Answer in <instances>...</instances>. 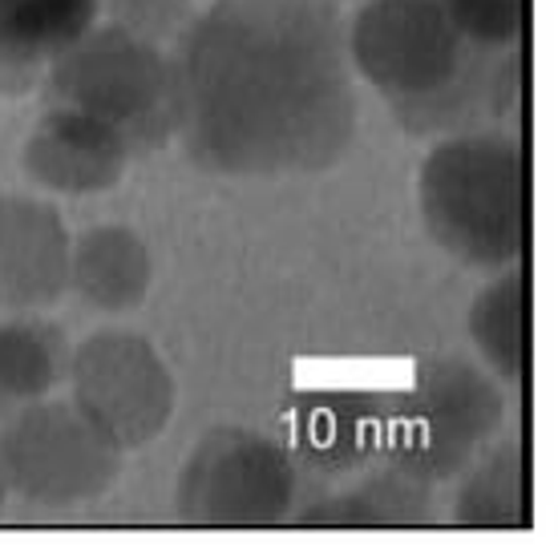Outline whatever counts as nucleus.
I'll use <instances>...</instances> for the list:
<instances>
[{
    "mask_svg": "<svg viewBox=\"0 0 558 553\" xmlns=\"http://www.w3.org/2000/svg\"><path fill=\"white\" fill-rule=\"evenodd\" d=\"M4 497H9V489H4V477H0V513H4Z\"/></svg>",
    "mask_w": 558,
    "mask_h": 553,
    "instance_id": "obj_20",
    "label": "nucleus"
},
{
    "mask_svg": "<svg viewBox=\"0 0 558 553\" xmlns=\"http://www.w3.org/2000/svg\"><path fill=\"white\" fill-rule=\"evenodd\" d=\"M295 460L316 472H349L389 448V413H380L368 396L324 392L295 408L292 420Z\"/></svg>",
    "mask_w": 558,
    "mask_h": 553,
    "instance_id": "obj_12",
    "label": "nucleus"
},
{
    "mask_svg": "<svg viewBox=\"0 0 558 553\" xmlns=\"http://www.w3.org/2000/svg\"><path fill=\"white\" fill-rule=\"evenodd\" d=\"M45 101L70 106L122 134L130 153L167 146L179 130L170 53L118 25H94L45 70Z\"/></svg>",
    "mask_w": 558,
    "mask_h": 553,
    "instance_id": "obj_4",
    "label": "nucleus"
},
{
    "mask_svg": "<svg viewBox=\"0 0 558 553\" xmlns=\"http://www.w3.org/2000/svg\"><path fill=\"white\" fill-rule=\"evenodd\" d=\"M9 413H13V408H9V404H4V396H0V420H4Z\"/></svg>",
    "mask_w": 558,
    "mask_h": 553,
    "instance_id": "obj_21",
    "label": "nucleus"
},
{
    "mask_svg": "<svg viewBox=\"0 0 558 553\" xmlns=\"http://www.w3.org/2000/svg\"><path fill=\"white\" fill-rule=\"evenodd\" d=\"M195 21V0H110V25L150 45H174Z\"/></svg>",
    "mask_w": 558,
    "mask_h": 553,
    "instance_id": "obj_19",
    "label": "nucleus"
},
{
    "mask_svg": "<svg viewBox=\"0 0 558 553\" xmlns=\"http://www.w3.org/2000/svg\"><path fill=\"white\" fill-rule=\"evenodd\" d=\"M179 517L195 529H276L295 505V457L264 432L210 429L174 484Z\"/></svg>",
    "mask_w": 558,
    "mask_h": 553,
    "instance_id": "obj_7",
    "label": "nucleus"
},
{
    "mask_svg": "<svg viewBox=\"0 0 558 553\" xmlns=\"http://www.w3.org/2000/svg\"><path fill=\"white\" fill-rule=\"evenodd\" d=\"M441 9L482 49H514L531 33V0H441Z\"/></svg>",
    "mask_w": 558,
    "mask_h": 553,
    "instance_id": "obj_18",
    "label": "nucleus"
},
{
    "mask_svg": "<svg viewBox=\"0 0 558 553\" xmlns=\"http://www.w3.org/2000/svg\"><path fill=\"white\" fill-rule=\"evenodd\" d=\"M126 453L73 401L21 404L0 425L4 489L33 509L65 513L98 501L122 472Z\"/></svg>",
    "mask_w": 558,
    "mask_h": 553,
    "instance_id": "obj_6",
    "label": "nucleus"
},
{
    "mask_svg": "<svg viewBox=\"0 0 558 553\" xmlns=\"http://www.w3.org/2000/svg\"><path fill=\"white\" fill-rule=\"evenodd\" d=\"M154 259L130 226H89L70 247V291L94 311H134L150 295Z\"/></svg>",
    "mask_w": 558,
    "mask_h": 553,
    "instance_id": "obj_13",
    "label": "nucleus"
},
{
    "mask_svg": "<svg viewBox=\"0 0 558 553\" xmlns=\"http://www.w3.org/2000/svg\"><path fill=\"white\" fill-rule=\"evenodd\" d=\"M73 238L49 202L0 198V307L37 311L70 291Z\"/></svg>",
    "mask_w": 558,
    "mask_h": 553,
    "instance_id": "obj_9",
    "label": "nucleus"
},
{
    "mask_svg": "<svg viewBox=\"0 0 558 553\" xmlns=\"http://www.w3.org/2000/svg\"><path fill=\"white\" fill-rule=\"evenodd\" d=\"M70 401L122 453L162 437L179 404L167 360L134 332H98L70 352Z\"/></svg>",
    "mask_w": 558,
    "mask_h": 553,
    "instance_id": "obj_8",
    "label": "nucleus"
},
{
    "mask_svg": "<svg viewBox=\"0 0 558 553\" xmlns=\"http://www.w3.org/2000/svg\"><path fill=\"white\" fill-rule=\"evenodd\" d=\"M70 368L61 328L37 316L0 319V396L9 408L45 401Z\"/></svg>",
    "mask_w": 558,
    "mask_h": 553,
    "instance_id": "obj_17",
    "label": "nucleus"
},
{
    "mask_svg": "<svg viewBox=\"0 0 558 553\" xmlns=\"http://www.w3.org/2000/svg\"><path fill=\"white\" fill-rule=\"evenodd\" d=\"M101 0H0V94H25L98 25Z\"/></svg>",
    "mask_w": 558,
    "mask_h": 553,
    "instance_id": "obj_11",
    "label": "nucleus"
},
{
    "mask_svg": "<svg viewBox=\"0 0 558 553\" xmlns=\"http://www.w3.org/2000/svg\"><path fill=\"white\" fill-rule=\"evenodd\" d=\"M292 517L304 529H421L437 517V505L429 481L389 465L344 493L312 501Z\"/></svg>",
    "mask_w": 558,
    "mask_h": 553,
    "instance_id": "obj_16",
    "label": "nucleus"
},
{
    "mask_svg": "<svg viewBox=\"0 0 558 553\" xmlns=\"http://www.w3.org/2000/svg\"><path fill=\"white\" fill-rule=\"evenodd\" d=\"M421 222L437 247L474 271H502L531 255L534 170L514 134H453L417 174Z\"/></svg>",
    "mask_w": 558,
    "mask_h": 553,
    "instance_id": "obj_3",
    "label": "nucleus"
},
{
    "mask_svg": "<svg viewBox=\"0 0 558 553\" xmlns=\"http://www.w3.org/2000/svg\"><path fill=\"white\" fill-rule=\"evenodd\" d=\"M506 416L498 384L461 356H429L413 368L409 392L389 416L385 457L421 481H449L470 469Z\"/></svg>",
    "mask_w": 558,
    "mask_h": 553,
    "instance_id": "obj_5",
    "label": "nucleus"
},
{
    "mask_svg": "<svg viewBox=\"0 0 558 553\" xmlns=\"http://www.w3.org/2000/svg\"><path fill=\"white\" fill-rule=\"evenodd\" d=\"M186 158L227 179L332 170L356 138V85L332 0H215L174 41Z\"/></svg>",
    "mask_w": 558,
    "mask_h": 553,
    "instance_id": "obj_1",
    "label": "nucleus"
},
{
    "mask_svg": "<svg viewBox=\"0 0 558 553\" xmlns=\"http://www.w3.org/2000/svg\"><path fill=\"white\" fill-rule=\"evenodd\" d=\"M453 497V526L486 529V533H526L534 526V460L531 444L510 441L477 457L461 472Z\"/></svg>",
    "mask_w": 558,
    "mask_h": 553,
    "instance_id": "obj_15",
    "label": "nucleus"
},
{
    "mask_svg": "<svg viewBox=\"0 0 558 553\" xmlns=\"http://www.w3.org/2000/svg\"><path fill=\"white\" fill-rule=\"evenodd\" d=\"M470 335L482 360L510 384H526L534 368V275L526 259L502 267L477 291L470 307Z\"/></svg>",
    "mask_w": 558,
    "mask_h": 553,
    "instance_id": "obj_14",
    "label": "nucleus"
},
{
    "mask_svg": "<svg viewBox=\"0 0 558 553\" xmlns=\"http://www.w3.org/2000/svg\"><path fill=\"white\" fill-rule=\"evenodd\" d=\"M134 158L118 130L70 106H49L25 142L28 179L57 194L110 191Z\"/></svg>",
    "mask_w": 558,
    "mask_h": 553,
    "instance_id": "obj_10",
    "label": "nucleus"
},
{
    "mask_svg": "<svg viewBox=\"0 0 558 553\" xmlns=\"http://www.w3.org/2000/svg\"><path fill=\"white\" fill-rule=\"evenodd\" d=\"M344 41L352 70L413 134H449L526 110V45L465 41L441 0H368Z\"/></svg>",
    "mask_w": 558,
    "mask_h": 553,
    "instance_id": "obj_2",
    "label": "nucleus"
}]
</instances>
